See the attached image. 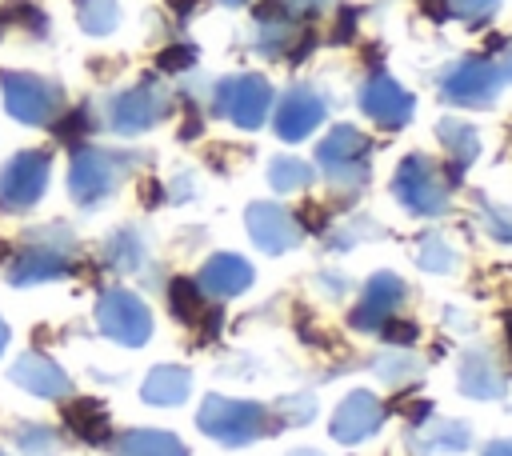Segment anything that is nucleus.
Here are the masks:
<instances>
[{
	"label": "nucleus",
	"mask_w": 512,
	"mask_h": 456,
	"mask_svg": "<svg viewBox=\"0 0 512 456\" xmlns=\"http://www.w3.org/2000/svg\"><path fill=\"white\" fill-rule=\"evenodd\" d=\"M200 428L228 444V448H240V444H252L256 436H264L268 428V412L256 404V400H232V396H208L200 404Z\"/></svg>",
	"instance_id": "nucleus-1"
},
{
	"label": "nucleus",
	"mask_w": 512,
	"mask_h": 456,
	"mask_svg": "<svg viewBox=\"0 0 512 456\" xmlns=\"http://www.w3.org/2000/svg\"><path fill=\"white\" fill-rule=\"evenodd\" d=\"M448 188L452 180L440 172V164H432L428 156H408L400 160L396 176H392V192L396 200L416 212V216H436L448 208Z\"/></svg>",
	"instance_id": "nucleus-2"
},
{
	"label": "nucleus",
	"mask_w": 512,
	"mask_h": 456,
	"mask_svg": "<svg viewBox=\"0 0 512 456\" xmlns=\"http://www.w3.org/2000/svg\"><path fill=\"white\" fill-rule=\"evenodd\" d=\"M212 104L224 120H232L240 128H260L272 108V84L256 72H240V76H228L216 84Z\"/></svg>",
	"instance_id": "nucleus-3"
},
{
	"label": "nucleus",
	"mask_w": 512,
	"mask_h": 456,
	"mask_svg": "<svg viewBox=\"0 0 512 456\" xmlns=\"http://www.w3.org/2000/svg\"><path fill=\"white\" fill-rule=\"evenodd\" d=\"M0 92H4L8 116L20 124H48L60 116V88L32 72H4Z\"/></svg>",
	"instance_id": "nucleus-4"
},
{
	"label": "nucleus",
	"mask_w": 512,
	"mask_h": 456,
	"mask_svg": "<svg viewBox=\"0 0 512 456\" xmlns=\"http://www.w3.org/2000/svg\"><path fill=\"white\" fill-rule=\"evenodd\" d=\"M368 156H372L368 136H360V132L348 128V124L332 128V132L320 140V148H316V160H320V168L328 172V180H332V184H348V188H360V184L368 180Z\"/></svg>",
	"instance_id": "nucleus-5"
},
{
	"label": "nucleus",
	"mask_w": 512,
	"mask_h": 456,
	"mask_svg": "<svg viewBox=\"0 0 512 456\" xmlns=\"http://www.w3.org/2000/svg\"><path fill=\"white\" fill-rule=\"evenodd\" d=\"M48 172H52V156L48 152H40V148L16 152L0 172V208L4 212L32 208L48 188Z\"/></svg>",
	"instance_id": "nucleus-6"
},
{
	"label": "nucleus",
	"mask_w": 512,
	"mask_h": 456,
	"mask_svg": "<svg viewBox=\"0 0 512 456\" xmlns=\"http://www.w3.org/2000/svg\"><path fill=\"white\" fill-rule=\"evenodd\" d=\"M96 324L104 336H112L116 344H128V348H140L152 336V316H148L144 300L124 288H108L96 300Z\"/></svg>",
	"instance_id": "nucleus-7"
},
{
	"label": "nucleus",
	"mask_w": 512,
	"mask_h": 456,
	"mask_svg": "<svg viewBox=\"0 0 512 456\" xmlns=\"http://www.w3.org/2000/svg\"><path fill=\"white\" fill-rule=\"evenodd\" d=\"M168 108H172L168 92H164L156 80H140V84L124 88V92L108 104V124H112L120 136H136V132L152 128V124H160V120L168 116Z\"/></svg>",
	"instance_id": "nucleus-8"
},
{
	"label": "nucleus",
	"mask_w": 512,
	"mask_h": 456,
	"mask_svg": "<svg viewBox=\"0 0 512 456\" xmlns=\"http://www.w3.org/2000/svg\"><path fill=\"white\" fill-rule=\"evenodd\" d=\"M440 92L448 104H464V108H484L496 100L500 92V68L488 56H468L460 64H452L440 80Z\"/></svg>",
	"instance_id": "nucleus-9"
},
{
	"label": "nucleus",
	"mask_w": 512,
	"mask_h": 456,
	"mask_svg": "<svg viewBox=\"0 0 512 456\" xmlns=\"http://www.w3.org/2000/svg\"><path fill=\"white\" fill-rule=\"evenodd\" d=\"M124 160L120 156H112V152H100V148H80L76 156H72V172H68V188H72V196H76V204H84V208H96L108 192H116V184H120V168Z\"/></svg>",
	"instance_id": "nucleus-10"
},
{
	"label": "nucleus",
	"mask_w": 512,
	"mask_h": 456,
	"mask_svg": "<svg viewBox=\"0 0 512 456\" xmlns=\"http://www.w3.org/2000/svg\"><path fill=\"white\" fill-rule=\"evenodd\" d=\"M68 248L72 236H64V228H56V236H36V244H28L16 260H12V284H40V280H60L72 272L68 264Z\"/></svg>",
	"instance_id": "nucleus-11"
},
{
	"label": "nucleus",
	"mask_w": 512,
	"mask_h": 456,
	"mask_svg": "<svg viewBox=\"0 0 512 456\" xmlns=\"http://www.w3.org/2000/svg\"><path fill=\"white\" fill-rule=\"evenodd\" d=\"M320 120H324V96L316 88H308V84H296V88H288L280 96L272 128H276L280 140H304V136H312L320 128Z\"/></svg>",
	"instance_id": "nucleus-12"
},
{
	"label": "nucleus",
	"mask_w": 512,
	"mask_h": 456,
	"mask_svg": "<svg viewBox=\"0 0 512 456\" xmlns=\"http://www.w3.org/2000/svg\"><path fill=\"white\" fill-rule=\"evenodd\" d=\"M360 108H364V116H368L372 124H380V128H400V124L412 120V92L400 88L392 76L376 72V76H368L364 88H360Z\"/></svg>",
	"instance_id": "nucleus-13"
},
{
	"label": "nucleus",
	"mask_w": 512,
	"mask_h": 456,
	"mask_svg": "<svg viewBox=\"0 0 512 456\" xmlns=\"http://www.w3.org/2000/svg\"><path fill=\"white\" fill-rule=\"evenodd\" d=\"M380 424H384V404H380L372 392H364V388L348 392V396L336 404V412H332V436H336L340 444H360V440L372 436Z\"/></svg>",
	"instance_id": "nucleus-14"
},
{
	"label": "nucleus",
	"mask_w": 512,
	"mask_h": 456,
	"mask_svg": "<svg viewBox=\"0 0 512 456\" xmlns=\"http://www.w3.org/2000/svg\"><path fill=\"white\" fill-rule=\"evenodd\" d=\"M400 300H404V280L392 276V272H376L364 284V300L356 304V312L348 316V324L356 332H376L384 320H392V312L400 308Z\"/></svg>",
	"instance_id": "nucleus-15"
},
{
	"label": "nucleus",
	"mask_w": 512,
	"mask_h": 456,
	"mask_svg": "<svg viewBox=\"0 0 512 456\" xmlns=\"http://www.w3.org/2000/svg\"><path fill=\"white\" fill-rule=\"evenodd\" d=\"M248 232H252L256 248H264L272 256H280V252L300 244V228H296L292 212L284 204H272V200L248 208Z\"/></svg>",
	"instance_id": "nucleus-16"
},
{
	"label": "nucleus",
	"mask_w": 512,
	"mask_h": 456,
	"mask_svg": "<svg viewBox=\"0 0 512 456\" xmlns=\"http://www.w3.org/2000/svg\"><path fill=\"white\" fill-rule=\"evenodd\" d=\"M248 284H252V264H248L244 256H232V252H220V256L204 260V268H200V276H196V288L204 292V300L240 296Z\"/></svg>",
	"instance_id": "nucleus-17"
},
{
	"label": "nucleus",
	"mask_w": 512,
	"mask_h": 456,
	"mask_svg": "<svg viewBox=\"0 0 512 456\" xmlns=\"http://www.w3.org/2000/svg\"><path fill=\"white\" fill-rule=\"evenodd\" d=\"M256 40H260V52L264 56H284L296 40H304L300 36V24H296V12H288L284 0H264L260 12H256Z\"/></svg>",
	"instance_id": "nucleus-18"
},
{
	"label": "nucleus",
	"mask_w": 512,
	"mask_h": 456,
	"mask_svg": "<svg viewBox=\"0 0 512 456\" xmlns=\"http://www.w3.org/2000/svg\"><path fill=\"white\" fill-rule=\"evenodd\" d=\"M12 384H20V388L32 392V396H64V392H72L68 372H64L56 360L36 356V352H28V356H20V360L12 364Z\"/></svg>",
	"instance_id": "nucleus-19"
},
{
	"label": "nucleus",
	"mask_w": 512,
	"mask_h": 456,
	"mask_svg": "<svg viewBox=\"0 0 512 456\" xmlns=\"http://www.w3.org/2000/svg\"><path fill=\"white\" fill-rule=\"evenodd\" d=\"M460 388L468 396H476V400H492V396L504 392V376H500V368H496V360L488 352H472L460 364Z\"/></svg>",
	"instance_id": "nucleus-20"
},
{
	"label": "nucleus",
	"mask_w": 512,
	"mask_h": 456,
	"mask_svg": "<svg viewBox=\"0 0 512 456\" xmlns=\"http://www.w3.org/2000/svg\"><path fill=\"white\" fill-rule=\"evenodd\" d=\"M188 388H192V376H188V368H176V364H160V368H152V372L144 376V388H140V396H144L148 404H160V408H168V404H180V400L188 396Z\"/></svg>",
	"instance_id": "nucleus-21"
},
{
	"label": "nucleus",
	"mask_w": 512,
	"mask_h": 456,
	"mask_svg": "<svg viewBox=\"0 0 512 456\" xmlns=\"http://www.w3.org/2000/svg\"><path fill=\"white\" fill-rule=\"evenodd\" d=\"M116 456H188L184 444L172 432L160 428H136L116 440Z\"/></svg>",
	"instance_id": "nucleus-22"
},
{
	"label": "nucleus",
	"mask_w": 512,
	"mask_h": 456,
	"mask_svg": "<svg viewBox=\"0 0 512 456\" xmlns=\"http://www.w3.org/2000/svg\"><path fill=\"white\" fill-rule=\"evenodd\" d=\"M68 424H72V432L80 436V440H88V444H108L112 440V420H108V412H104V404L100 400H76V404H68Z\"/></svg>",
	"instance_id": "nucleus-23"
},
{
	"label": "nucleus",
	"mask_w": 512,
	"mask_h": 456,
	"mask_svg": "<svg viewBox=\"0 0 512 456\" xmlns=\"http://www.w3.org/2000/svg\"><path fill=\"white\" fill-rule=\"evenodd\" d=\"M436 132H440V148L452 156V168H456V172H460L464 164H472V160H476V152H480L476 128H468L464 120H440V124H436Z\"/></svg>",
	"instance_id": "nucleus-24"
},
{
	"label": "nucleus",
	"mask_w": 512,
	"mask_h": 456,
	"mask_svg": "<svg viewBox=\"0 0 512 456\" xmlns=\"http://www.w3.org/2000/svg\"><path fill=\"white\" fill-rule=\"evenodd\" d=\"M168 308H172V316H176L180 324H200L204 312H208V300H204V292L196 288V280L176 276V280L168 284Z\"/></svg>",
	"instance_id": "nucleus-25"
},
{
	"label": "nucleus",
	"mask_w": 512,
	"mask_h": 456,
	"mask_svg": "<svg viewBox=\"0 0 512 456\" xmlns=\"http://www.w3.org/2000/svg\"><path fill=\"white\" fill-rule=\"evenodd\" d=\"M76 20H80L84 32L104 36V32L116 28V20H120V4H116V0H76Z\"/></svg>",
	"instance_id": "nucleus-26"
},
{
	"label": "nucleus",
	"mask_w": 512,
	"mask_h": 456,
	"mask_svg": "<svg viewBox=\"0 0 512 456\" xmlns=\"http://www.w3.org/2000/svg\"><path fill=\"white\" fill-rule=\"evenodd\" d=\"M104 252H108V264L120 268V272H132V268L144 264V244H140V236L132 228L112 232V240L104 244Z\"/></svg>",
	"instance_id": "nucleus-27"
},
{
	"label": "nucleus",
	"mask_w": 512,
	"mask_h": 456,
	"mask_svg": "<svg viewBox=\"0 0 512 456\" xmlns=\"http://www.w3.org/2000/svg\"><path fill=\"white\" fill-rule=\"evenodd\" d=\"M268 180H272L276 192H300L312 180V168L304 160H296V156H280V160L268 164Z\"/></svg>",
	"instance_id": "nucleus-28"
},
{
	"label": "nucleus",
	"mask_w": 512,
	"mask_h": 456,
	"mask_svg": "<svg viewBox=\"0 0 512 456\" xmlns=\"http://www.w3.org/2000/svg\"><path fill=\"white\" fill-rule=\"evenodd\" d=\"M420 444H424V452H460V448H468V428L452 424V420L448 424H432Z\"/></svg>",
	"instance_id": "nucleus-29"
},
{
	"label": "nucleus",
	"mask_w": 512,
	"mask_h": 456,
	"mask_svg": "<svg viewBox=\"0 0 512 456\" xmlns=\"http://www.w3.org/2000/svg\"><path fill=\"white\" fill-rule=\"evenodd\" d=\"M420 372V364H412V356H396V352H384V356H376V376L380 380H388V384H404V380H412Z\"/></svg>",
	"instance_id": "nucleus-30"
},
{
	"label": "nucleus",
	"mask_w": 512,
	"mask_h": 456,
	"mask_svg": "<svg viewBox=\"0 0 512 456\" xmlns=\"http://www.w3.org/2000/svg\"><path fill=\"white\" fill-rule=\"evenodd\" d=\"M456 264V252L444 244V236H432V240H424V248H420V268H436V272H448Z\"/></svg>",
	"instance_id": "nucleus-31"
},
{
	"label": "nucleus",
	"mask_w": 512,
	"mask_h": 456,
	"mask_svg": "<svg viewBox=\"0 0 512 456\" xmlns=\"http://www.w3.org/2000/svg\"><path fill=\"white\" fill-rule=\"evenodd\" d=\"M496 4H500V0H448V12L464 16L468 24H480L484 16H492V12H496Z\"/></svg>",
	"instance_id": "nucleus-32"
},
{
	"label": "nucleus",
	"mask_w": 512,
	"mask_h": 456,
	"mask_svg": "<svg viewBox=\"0 0 512 456\" xmlns=\"http://www.w3.org/2000/svg\"><path fill=\"white\" fill-rule=\"evenodd\" d=\"M16 444H20L28 456H40V452L52 448V432H48V428H20V432H16Z\"/></svg>",
	"instance_id": "nucleus-33"
},
{
	"label": "nucleus",
	"mask_w": 512,
	"mask_h": 456,
	"mask_svg": "<svg viewBox=\"0 0 512 456\" xmlns=\"http://www.w3.org/2000/svg\"><path fill=\"white\" fill-rule=\"evenodd\" d=\"M192 60H196L192 48H168V52H160V68H164V72H180V68H188Z\"/></svg>",
	"instance_id": "nucleus-34"
},
{
	"label": "nucleus",
	"mask_w": 512,
	"mask_h": 456,
	"mask_svg": "<svg viewBox=\"0 0 512 456\" xmlns=\"http://www.w3.org/2000/svg\"><path fill=\"white\" fill-rule=\"evenodd\" d=\"M280 408L292 412V420H308L316 412V400L312 396H288V400H280Z\"/></svg>",
	"instance_id": "nucleus-35"
},
{
	"label": "nucleus",
	"mask_w": 512,
	"mask_h": 456,
	"mask_svg": "<svg viewBox=\"0 0 512 456\" xmlns=\"http://www.w3.org/2000/svg\"><path fill=\"white\" fill-rule=\"evenodd\" d=\"M84 128H88V116H84V112H68V120L56 124V132H60L64 140H76V132H84Z\"/></svg>",
	"instance_id": "nucleus-36"
},
{
	"label": "nucleus",
	"mask_w": 512,
	"mask_h": 456,
	"mask_svg": "<svg viewBox=\"0 0 512 456\" xmlns=\"http://www.w3.org/2000/svg\"><path fill=\"white\" fill-rule=\"evenodd\" d=\"M384 328H388V340H396V344H400V340H404V344H408V340H416V324H396V320H384Z\"/></svg>",
	"instance_id": "nucleus-37"
},
{
	"label": "nucleus",
	"mask_w": 512,
	"mask_h": 456,
	"mask_svg": "<svg viewBox=\"0 0 512 456\" xmlns=\"http://www.w3.org/2000/svg\"><path fill=\"white\" fill-rule=\"evenodd\" d=\"M300 224H308V228H312V232H324V224H328V212H324V208H316V204H312V208H308V212H300Z\"/></svg>",
	"instance_id": "nucleus-38"
},
{
	"label": "nucleus",
	"mask_w": 512,
	"mask_h": 456,
	"mask_svg": "<svg viewBox=\"0 0 512 456\" xmlns=\"http://www.w3.org/2000/svg\"><path fill=\"white\" fill-rule=\"evenodd\" d=\"M352 28H356V12H344V16H340V28H332V36L344 44V40L352 36Z\"/></svg>",
	"instance_id": "nucleus-39"
},
{
	"label": "nucleus",
	"mask_w": 512,
	"mask_h": 456,
	"mask_svg": "<svg viewBox=\"0 0 512 456\" xmlns=\"http://www.w3.org/2000/svg\"><path fill=\"white\" fill-rule=\"evenodd\" d=\"M420 4H424V12H428V16H436V20H444V16H448V0H420Z\"/></svg>",
	"instance_id": "nucleus-40"
},
{
	"label": "nucleus",
	"mask_w": 512,
	"mask_h": 456,
	"mask_svg": "<svg viewBox=\"0 0 512 456\" xmlns=\"http://www.w3.org/2000/svg\"><path fill=\"white\" fill-rule=\"evenodd\" d=\"M484 456H512V440H500V444H492Z\"/></svg>",
	"instance_id": "nucleus-41"
},
{
	"label": "nucleus",
	"mask_w": 512,
	"mask_h": 456,
	"mask_svg": "<svg viewBox=\"0 0 512 456\" xmlns=\"http://www.w3.org/2000/svg\"><path fill=\"white\" fill-rule=\"evenodd\" d=\"M168 4H172L176 12H192V8H196V0H168Z\"/></svg>",
	"instance_id": "nucleus-42"
},
{
	"label": "nucleus",
	"mask_w": 512,
	"mask_h": 456,
	"mask_svg": "<svg viewBox=\"0 0 512 456\" xmlns=\"http://www.w3.org/2000/svg\"><path fill=\"white\" fill-rule=\"evenodd\" d=\"M4 348H8V324L0 320V352H4Z\"/></svg>",
	"instance_id": "nucleus-43"
},
{
	"label": "nucleus",
	"mask_w": 512,
	"mask_h": 456,
	"mask_svg": "<svg viewBox=\"0 0 512 456\" xmlns=\"http://www.w3.org/2000/svg\"><path fill=\"white\" fill-rule=\"evenodd\" d=\"M304 4H308V8H324L328 0H304Z\"/></svg>",
	"instance_id": "nucleus-44"
},
{
	"label": "nucleus",
	"mask_w": 512,
	"mask_h": 456,
	"mask_svg": "<svg viewBox=\"0 0 512 456\" xmlns=\"http://www.w3.org/2000/svg\"><path fill=\"white\" fill-rule=\"evenodd\" d=\"M4 256H8V244H4V240H0V260H4Z\"/></svg>",
	"instance_id": "nucleus-45"
},
{
	"label": "nucleus",
	"mask_w": 512,
	"mask_h": 456,
	"mask_svg": "<svg viewBox=\"0 0 512 456\" xmlns=\"http://www.w3.org/2000/svg\"><path fill=\"white\" fill-rule=\"evenodd\" d=\"M220 4H228V8H236V4H244V0H220Z\"/></svg>",
	"instance_id": "nucleus-46"
},
{
	"label": "nucleus",
	"mask_w": 512,
	"mask_h": 456,
	"mask_svg": "<svg viewBox=\"0 0 512 456\" xmlns=\"http://www.w3.org/2000/svg\"><path fill=\"white\" fill-rule=\"evenodd\" d=\"M508 76H512V52H508Z\"/></svg>",
	"instance_id": "nucleus-47"
},
{
	"label": "nucleus",
	"mask_w": 512,
	"mask_h": 456,
	"mask_svg": "<svg viewBox=\"0 0 512 456\" xmlns=\"http://www.w3.org/2000/svg\"><path fill=\"white\" fill-rule=\"evenodd\" d=\"M0 456H4V452H0Z\"/></svg>",
	"instance_id": "nucleus-48"
}]
</instances>
